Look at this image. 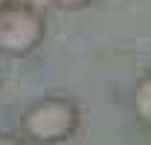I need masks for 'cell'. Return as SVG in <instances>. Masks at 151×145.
Listing matches in <instances>:
<instances>
[{"instance_id":"2","label":"cell","mask_w":151,"mask_h":145,"mask_svg":"<svg viewBox=\"0 0 151 145\" xmlns=\"http://www.w3.org/2000/svg\"><path fill=\"white\" fill-rule=\"evenodd\" d=\"M47 23L44 15L26 6V3H12L9 9L0 12V52L23 58L44 41Z\"/></svg>"},{"instance_id":"3","label":"cell","mask_w":151,"mask_h":145,"mask_svg":"<svg viewBox=\"0 0 151 145\" xmlns=\"http://www.w3.org/2000/svg\"><path fill=\"white\" fill-rule=\"evenodd\" d=\"M131 108H134V116H137L142 125L151 128V72H145V75L134 84Z\"/></svg>"},{"instance_id":"1","label":"cell","mask_w":151,"mask_h":145,"mask_svg":"<svg viewBox=\"0 0 151 145\" xmlns=\"http://www.w3.org/2000/svg\"><path fill=\"white\" fill-rule=\"evenodd\" d=\"M78 119H81V113L73 99L47 96V99H38L35 105L26 108L20 128L32 145H58L67 142L78 131Z\"/></svg>"},{"instance_id":"5","label":"cell","mask_w":151,"mask_h":145,"mask_svg":"<svg viewBox=\"0 0 151 145\" xmlns=\"http://www.w3.org/2000/svg\"><path fill=\"white\" fill-rule=\"evenodd\" d=\"M55 6H61V9H84L90 0H52Z\"/></svg>"},{"instance_id":"4","label":"cell","mask_w":151,"mask_h":145,"mask_svg":"<svg viewBox=\"0 0 151 145\" xmlns=\"http://www.w3.org/2000/svg\"><path fill=\"white\" fill-rule=\"evenodd\" d=\"M0 145H29V142L18 134H0Z\"/></svg>"},{"instance_id":"6","label":"cell","mask_w":151,"mask_h":145,"mask_svg":"<svg viewBox=\"0 0 151 145\" xmlns=\"http://www.w3.org/2000/svg\"><path fill=\"white\" fill-rule=\"evenodd\" d=\"M12 3H15V0H0V12H3V9H9Z\"/></svg>"}]
</instances>
